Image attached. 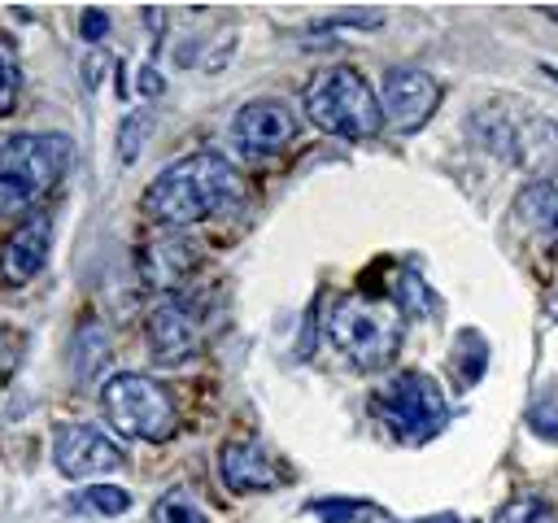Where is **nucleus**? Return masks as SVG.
Listing matches in <instances>:
<instances>
[{
  "label": "nucleus",
  "mask_w": 558,
  "mask_h": 523,
  "mask_svg": "<svg viewBox=\"0 0 558 523\" xmlns=\"http://www.w3.org/2000/svg\"><path fill=\"white\" fill-rule=\"evenodd\" d=\"M240 196V174L227 157L218 153H187L179 161H170L140 196V209L166 227V231H183L196 227L214 214H222L227 205H235Z\"/></svg>",
  "instance_id": "nucleus-1"
},
{
  "label": "nucleus",
  "mask_w": 558,
  "mask_h": 523,
  "mask_svg": "<svg viewBox=\"0 0 558 523\" xmlns=\"http://www.w3.org/2000/svg\"><path fill=\"white\" fill-rule=\"evenodd\" d=\"M401 336H405V318L384 296L353 292V296H340L331 305V314H327V340H331V349L349 366H357V370H384L397 357Z\"/></svg>",
  "instance_id": "nucleus-2"
},
{
  "label": "nucleus",
  "mask_w": 558,
  "mask_h": 523,
  "mask_svg": "<svg viewBox=\"0 0 558 523\" xmlns=\"http://www.w3.org/2000/svg\"><path fill=\"white\" fill-rule=\"evenodd\" d=\"M305 118L340 139H375L384 131V109L375 87L353 70V65H331L323 74L310 78L305 87Z\"/></svg>",
  "instance_id": "nucleus-3"
},
{
  "label": "nucleus",
  "mask_w": 558,
  "mask_h": 523,
  "mask_svg": "<svg viewBox=\"0 0 558 523\" xmlns=\"http://www.w3.org/2000/svg\"><path fill=\"white\" fill-rule=\"evenodd\" d=\"M70 161L74 144L65 135H9L0 144V214H22L44 200Z\"/></svg>",
  "instance_id": "nucleus-4"
},
{
  "label": "nucleus",
  "mask_w": 558,
  "mask_h": 523,
  "mask_svg": "<svg viewBox=\"0 0 558 523\" xmlns=\"http://www.w3.org/2000/svg\"><path fill=\"white\" fill-rule=\"evenodd\" d=\"M100 405H105V418H109L122 436H131V440L161 445V440H170L174 427H179V414H174L170 392H166L157 379L140 375V370H118V375H109L105 388H100Z\"/></svg>",
  "instance_id": "nucleus-5"
},
{
  "label": "nucleus",
  "mask_w": 558,
  "mask_h": 523,
  "mask_svg": "<svg viewBox=\"0 0 558 523\" xmlns=\"http://www.w3.org/2000/svg\"><path fill=\"white\" fill-rule=\"evenodd\" d=\"M371 410L384 418V427L397 436V440H427L445 427L449 418V405H445V392L432 375L423 370H401L392 375L375 397H371Z\"/></svg>",
  "instance_id": "nucleus-6"
},
{
  "label": "nucleus",
  "mask_w": 558,
  "mask_h": 523,
  "mask_svg": "<svg viewBox=\"0 0 558 523\" xmlns=\"http://www.w3.org/2000/svg\"><path fill=\"white\" fill-rule=\"evenodd\" d=\"M296 109L279 96H257V100H244L231 118V144L235 153L244 157H275L283 153L292 139H296Z\"/></svg>",
  "instance_id": "nucleus-7"
},
{
  "label": "nucleus",
  "mask_w": 558,
  "mask_h": 523,
  "mask_svg": "<svg viewBox=\"0 0 558 523\" xmlns=\"http://www.w3.org/2000/svg\"><path fill=\"white\" fill-rule=\"evenodd\" d=\"M440 105V83L418 70V65H392L384 70V83H379V109H384V122L401 135L418 131L432 122Z\"/></svg>",
  "instance_id": "nucleus-8"
},
{
  "label": "nucleus",
  "mask_w": 558,
  "mask_h": 523,
  "mask_svg": "<svg viewBox=\"0 0 558 523\" xmlns=\"http://www.w3.org/2000/svg\"><path fill=\"white\" fill-rule=\"evenodd\" d=\"M52 462L61 475L70 479H92V475H109L126 466V453L113 436H105L92 423H65L52 436Z\"/></svg>",
  "instance_id": "nucleus-9"
},
{
  "label": "nucleus",
  "mask_w": 558,
  "mask_h": 523,
  "mask_svg": "<svg viewBox=\"0 0 558 523\" xmlns=\"http://www.w3.org/2000/svg\"><path fill=\"white\" fill-rule=\"evenodd\" d=\"M196 344H201V327H196V314H192L187 301L170 296V301L153 305V314H148V349H153V357L161 366L187 362L196 353Z\"/></svg>",
  "instance_id": "nucleus-10"
},
{
  "label": "nucleus",
  "mask_w": 558,
  "mask_h": 523,
  "mask_svg": "<svg viewBox=\"0 0 558 523\" xmlns=\"http://www.w3.org/2000/svg\"><path fill=\"white\" fill-rule=\"evenodd\" d=\"M196 262H201V244H192L179 231H161V235L144 240L140 253H135V266H140V275H144L148 288H174V283H183L196 270Z\"/></svg>",
  "instance_id": "nucleus-11"
},
{
  "label": "nucleus",
  "mask_w": 558,
  "mask_h": 523,
  "mask_svg": "<svg viewBox=\"0 0 558 523\" xmlns=\"http://www.w3.org/2000/svg\"><path fill=\"white\" fill-rule=\"evenodd\" d=\"M218 475H222V484L231 492H270L283 479V471L275 466V458L257 440H248V436L227 440L218 449Z\"/></svg>",
  "instance_id": "nucleus-12"
},
{
  "label": "nucleus",
  "mask_w": 558,
  "mask_h": 523,
  "mask_svg": "<svg viewBox=\"0 0 558 523\" xmlns=\"http://www.w3.org/2000/svg\"><path fill=\"white\" fill-rule=\"evenodd\" d=\"M48 248H52V218H48V214L26 218V222L9 235V244H4V253H0L4 279H9V283L35 279V275L44 270V262H48Z\"/></svg>",
  "instance_id": "nucleus-13"
},
{
  "label": "nucleus",
  "mask_w": 558,
  "mask_h": 523,
  "mask_svg": "<svg viewBox=\"0 0 558 523\" xmlns=\"http://www.w3.org/2000/svg\"><path fill=\"white\" fill-rule=\"evenodd\" d=\"M105 357H109V331H105L96 318L78 323V331H74V340H70V366H74V379H78V384H92V379L100 375Z\"/></svg>",
  "instance_id": "nucleus-14"
},
{
  "label": "nucleus",
  "mask_w": 558,
  "mask_h": 523,
  "mask_svg": "<svg viewBox=\"0 0 558 523\" xmlns=\"http://www.w3.org/2000/svg\"><path fill=\"white\" fill-rule=\"evenodd\" d=\"M514 214H519L523 222H532L536 231L554 235V231H558V192L536 179V183H527V187L514 196Z\"/></svg>",
  "instance_id": "nucleus-15"
},
{
  "label": "nucleus",
  "mask_w": 558,
  "mask_h": 523,
  "mask_svg": "<svg viewBox=\"0 0 558 523\" xmlns=\"http://www.w3.org/2000/svg\"><path fill=\"white\" fill-rule=\"evenodd\" d=\"M74 510L118 519V514H126V510H131V492H126V488H118V484H92V488L74 492Z\"/></svg>",
  "instance_id": "nucleus-16"
},
{
  "label": "nucleus",
  "mask_w": 558,
  "mask_h": 523,
  "mask_svg": "<svg viewBox=\"0 0 558 523\" xmlns=\"http://www.w3.org/2000/svg\"><path fill=\"white\" fill-rule=\"evenodd\" d=\"M527 427L545 445H558V384H545L527 405Z\"/></svg>",
  "instance_id": "nucleus-17"
},
{
  "label": "nucleus",
  "mask_w": 558,
  "mask_h": 523,
  "mask_svg": "<svg viewBox=\"0 0 558 523\" xmlns=\"http://www.w3.org/2000/svg\"><path fill=\"white\" fill-rule=\"evenodd\" d=\"M153 519H157V523H209L205 510H201L183 488H170V492L153 506Z\"/></svg>",
  "instance_id": "nucleus-18"
},
{
  "label": "nucleus",
  "mask_w": 558,
  "mask_h": 523,
  "mask_svg": "<svg viewBox=\"0 0 558 523\" xmlns=\"http://www.w3.org/2000/svg\"><path fill=\"white\" fill-rule=\"evenodd\" d=\"M493 523H558V514H554L549 501H541V497H514V501H506V506L497 510Z\"/></svg>",
  "instance_id": "nucleus-19"
},
{
  "label": "nucleus",
  "mask_w": 558,
  "mask_h": 523,
  "mask_svg": "<svg viewBox=\"0 0 558 523\" xmlns=\"http://www.w3.org/2000/svg\"><path fill=\"white\" fill-rule=\"evenodd\" d=\"M148 126H153L148 113H131V118L122 122V135H118V157H122V161H135V157H140V144H144Z\"/></svg>",
  "instance_id": "nucleus-20"
},
{
  "label": "nucleus",
  "mask_w": 558,
  "mask_h": 523,
  "mask_svg": "<svg viewBox=\"0 0 558 523\" xmlns=\"http://www.w3.org/2000/svg\"><path fill=\"white\" fill-rule=\"evenodd\" d=\"M13 100H17V70H13V61L0 52V113H9Z\"/></svg>",
  "instance_id": "nucleus-21"
},
{
  "label": "nucleus",
  "mask_w": 558,
  "mask_h": 523,
  "mask_svg": "<svg viewBox=\"0 0 558 523\" xmlns=\"http://www.w3.org/2000/svg\"><path fill=\"white\" fill-rule=\"evenodd\" d=\"M78 26H83V39H92V44H96V39H105V31H109V17H105L100 9H87V13L78 17Z\"/></svg>",
  "instance_id": "nucleus-22"
},
{
  "label": "nucleus",
  "mask_w": 558,
  "mask_h": 523,
  "mask_svg": "<svg viewBox=\"0 0 558 523\" xmlns=\"http://www.w3.org/2000/svg\"><path fill=\"white\" fill-rule=\"evenodd\" d=\"M135 87H140L144 96H157V92H161L166 83L157 78V70H153V65H144V70H140V78H135Z\"/></svg>",
  "instance_id": "nucleus-23"
},
{
  "label": "nucleus",
  "mask_w": 558,
  "mask_h": 523,
  "mask_svg": "<svg viewBox=\"0 0 558 523\" xmlns=\"http://www.w3.org/2000/svg\"><path fill=\"white\" fill-rule=\"evenodd\" d=\"M549 314H554V318H558V296H554V301H549Z\"/></svg>",
  "instance_id": "nucleus-24"
},
{
  "label": "nucleus",
  "mask_w": 558,
  "mask_h": 523,
  "mask_svg": "<svg viewBox=\"0 0 558 523\" xmlns=\"http://www.w3.org/2000/svg\"><path fill=\"white\" fill-rule=\"evenodd\" d=\"M436 523H458V519H436Z\"/></svg>",
  "instance_id": "nucleus-25"
}]
</instances>
